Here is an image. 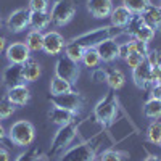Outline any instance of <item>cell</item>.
<instances>
[{
  "label": "cell",
  "instance_id": "1",
  "mask_svg": "<svg viewBox=\"0 0 161 161\" xmlns=\"http://www.w3.org/2000/svg\"><path fill=\"white\" fill-rule=\"evenodd\" d=\"M8 139L13 145L21 147V148H28L29 145H32V142L36 139V129L29 121L19 119L10 126Z\"/></svg>",
  "mask_w": 161,
  "mask_h": 161
},
{
  "label": "cell",
  "instance_id": "2",
  "mask_svg": "<svg viewBox=\"0 0 161 161\" xmlns=\"http://www.w3.org/2000/svg\"><path fill=\"white\" fill-rule=\"evenodd\" d=\"M118 113V98L114 90H110L93 108V118H95L102 126H110Z\"/></svg>",
  "mask_w": 161,
  "mask_h": 161
},
{
  "label": "cell",
  "instance_id": "3",
  "mask_svg": "<svg viewBox=\"0 0 161 161\" xmlns=\"http://www.w3.org/2000/svg\"><path fill=\"white\" fill-rule=\"evenodd\" d=\"M119 34H123V29L111 24V26H105V28H97V29L86 32V34L79 36L73 40H76V42L80 44L82 47L89 48V47H97L98 44L105 42V40H108V39H114Z\"/></svg>",
  "mask_w": 161,
  "mask_h": 161
},
{
  "label": "cell",
  "instance_id": "4",
  "mask_svg": "<svg viewBox=\"0 0 161 161\" xmlns=\"http://www.w3.org/2000/svg\"><path fill=\"white\" fill-rule=\"evenodd\" d=\"M77 127H79V124H76L74 121H73V123L64 124V126H60V129L57 130L55 137H53V140H52L50 152H48V158L61 153L66 147H68V145L74 140L76 134H77Z\"/></svg>",
  "mask_w": 161,
  "mask_h": 161
},
{
  "label": "cell",
  "instance_id": "5",
  "mask_svg": "<svg viewBox=\"0 0 161 161\" xmlns=\"http://www.w3.org/2000/svg\"><path fill=\"white\" fill-rule=\"evenodd\" d=\"M50 102L53 103V106H58L66 111H71L73 114H79L80 110L84 108L86 98L77 92H66V93H60V95H50Z\"/></svg>",
  "mask_w": 161,
  "mask_h": 161
},
{
  "label": "cell",
  "instance_id": "6",
  "mask_svg": "<svg viewBox=\"0 0 161 161\" xmlns=\"http://www.w3.org/2000/svg\"><path fill=\"white\" fill-rule=\"evenodd\" d=\"M97 158V145L93 140L82 142L66 152L60 161H95Z\"/></svg>",
  "mask_w": 161,
  "mask_h": 161
},
{
  "label": "cell",
  "instance_id": "7",
  "mask_svg": "<svg viewBox=\"0 0 161 161\" xmlns=\"http://www.w3.org/2000/svg\"><path fill=\"white\" fill-rule=\"evenodd\" d=\"M74 13H76V5L73 3V0H58L52 8L50 19L55 26H64L73 19Z\"/></svg>",
  "mask_w": 161,
  "mask_h": 161
},
{
  "label": "cell",
  "instance_id": "8",
  "mask_svg": "<svg viewBox=\"0 0 161 161\" xmlns=\"http://www.w3.org/2000/svg\"><path fill=\"white\" fill-rule=\"evenodd\" d=\"M126 32L130 34L132 39L140 40V42H147V44H148L150 40L155 37V31L150 28V26H147L143 23L140 15H134L132 16V19L126 26Z\"/></svg>",
  "mask_w": 161,
  "mask_h": 161
},
{
  "label": "cell",
  "instance_id": "9",
  "mask_svg": "<svg viewBox=\"0 0 161 161\" xmlns=\"http://www.w3.org/2000/svg\"><path fill=\"white\" fill-rule=\"evenodd\" d=\"M79 63L73 61L71 58L68 57H60L58 61H57V66H55V76L57 77H61L64 80H68V82L74 84L76 80L79 79Z\"/></svg>",
  "mask_w": 161,
  "mask_h": 161
},
{
  "label": "cell",
  "instance_id": "10",
  "mask_svg": "<svg viewBox=\"0 0 161 161\" xmlns=\"http://www.w3.org/2000/svg\"><path fill=\"white\" fill-rule=\"evenodd\" d=\"M5 57L10 64H24L31 58V50L26 47L24 42H13L7 47Z\"/></svg>",
  "mask_w": 161,
  "mask_h": 161
},
{
  "label": "cell",
  "instance_id": "11",
  "mask_svg": "<svg viewBox=\"0 0 161 161\" xmlns=\"http://www.w3.org/2000/svg\"><path fill=\"white\" fill-rule=\"evenodd\" d=\"M29 15L31 10L28 8H18L11 13L7 19V28L10 32H21L29 26Z\"/></svg>",
  "mask_w": 161,
  "mask_h": 161
},
{
  "label": "cell",
  "instance_id": "12",
  "mask_svg": "<svg viewBox=\"0 0 161 161\" xmlns=\"http://www.w3.org/2000/svg\"><path fill=\"white\" fill-rule=\"evenodd\" d=\"M64 39L57 31H48L44 34V47L42 50L47 55H60L64 48Z\"/></svg>",
  "mask_w": 161,
  "mask_h": 161
},
{
  "label": "cell",
  "instance_id": "13",
  "mask_svg": "<svg viewBox=\"0 0 161 161\" xmlns=\"http://www.w3.org/2000/svg\"><path fill=\"white\" fill-rule=\"evenodd\" d=\"M2 82H3V86H5L7 89L16 87V86H21V84H26L23 64H10L8 68L3 71Z\"/></svg>",
  "mask_w": 161,
  "mask_h": 161
},
{
  "label": "cell",
  "instance_id": "14",
  "mask_svg": "<svg viewBox=\"0 0 161 161\" xmlns=\"http://www.w3.org/2000/svg\"><path fill=\"white\" fill-rule=\"evenodd\" d=\"M87 10L93 18L105 19V18H110L111 15L113 2L111 0H87Z\"/></svg>",
  "mask_w": 161,
  "mask_h": 161
},
{
  "label": "cell",
  "instance_id": "15",
  "mask_svg": "<svg viewBox=\"0 0 161 161\" xmlns=\"http://www.w3.org/2000/svg\"><path fill=\"white\" fill-rule=\"evenodd\" d=\"M132 79L139 89H148L152 86V66L147 61L140 63L137 68L132 69Z\"/></svg>",
  "mask_w": 161,
  "mask_h": 161
},
{
  "label": "cell",
  "instance_id": "16",
  "mask_svg": "<svg viewBox=\"0 0 161 161\" xmlns=\"http://www.w3.org/2000/svg\"><path fill=\"white\" fill-rule=\"evenodd\" d=\"M7 98L15 105V106H24L28 105L31 100V90L26 84L16 86V87H11L7 90Z\"/></svg>",
  "mask_w": 161,
  "mask_h": 161
},
{
  "label": "cell",
  "instance_id": "17",
  "mask_svg": "<svg viewBox=\"0 0 161 161\" xmlns=\"http://www.w3.org/2000/svg\"><path fill=\"white\" fill-rule=\"evenodd\" d=\"M118 47H119V44H116L114 39H108V40H105V42L98 44L95 48L100 55V60L110 63V61L118 58Z\"/></svg>",
  "mask_w": 161,
  "mask_h": 161
},
{
  "label": "cell",
  "instance_id": "18",
  "mask_svg": "<svg viewBox=\"0 0 161 161\" xmlns=\"http://www.w3.org/2000/svg\"><path fill=\"white\" fill-rule=\"evenodd\" d=\"M142 19L147 26H150L153 31H159L161 29V8L150 5L143 13H142Z\"/></svg>",
  "mask_w": 161,
  "mask_h": 161
},
{
  "label": "cell",
  "instance_id": "19",
  "mask_svg": "<svg viewBox=\"0 0 161 161\" xmlns=\"http://www.w3.org/2000/svg\"><path fill=\"white\" fill-rule=\"evenodd\" d=\"M132 16H134V15H132V13H130L124 5L113 8L111 15H110V18H111V24L116 26V28H121V29H124L126 26L129 24V21L132 19Z\"/></svg>",
  "mask_w": 161,
  "mask_h": 161
},
{
  "label": "cell",
  "instance_id": "20",
  "mask_svg": "<svg viewBox=\"0 0 161 161\" xmlns=\"http://www.w3.org/2000/svg\"><path fill=\"white\" fill-rule=\"evenodd\" d=\"M74 116L76 114H73L71 111H66L63 108H58V106H52V110L48 111V119L57 126H64L68 123H73Z\"/></svg>",
  "mask_w": 161,
  "mask_h": 161
},
{
  "label": "cell",
  "instance_id": "21",
  "mask_svg": "<svg viewBox=\"0 0 161 161\" xmlns=\"http://www.w3.org/2000/svg\"><path fill=\"white\" fill-rule=\"evenodd\" d=\"M52 23L50 13L47 11H31L29 15V26L34 31H42Z\"/></svg>",
  "mask_w": 161,
  "mask_h": 161
},
{
  "label": "cell",
  "instance_id": "22",
  "mask_svg": "<svg viewBox=\"0 0 161 161\" xmlns=\"http://www.w3.org/2000/svg\"><path fill=\"white\" fill-rule=\"evenodd\" d=\"M106 82L111 87V90H119L124 86L126 77H124L123 71H119L116 68H108L106 69Z\"/></svg>",
  "mask_w": 161,
  "mask_h": 161
},
{
  "label": "cell",
  "instance_id": "23",
  "mask_svg": "<svg viewBox=\"0 0 161 161\" xmlns=\"http://www.w3.org/2000/svg\"><path fill=\"white\" fill-rule=\"evenodd\" d=\"M26 47H28L31 52H40L44 47V34L42 31H31L26 36Z\"/></svg>",
  "mask_w": 161,
  "mask_h": 161
},
{
  "label": "cell",
  "instance_id": "24",
  "mask_svg": "<svg viewBox=\"0 0 161 161\" xmlns=\"http://www.w3.org/2000/svg\"><path fill=\"white\" fill-rule=\"evenodd\" d=\"M23 71H24L26 82H36V80L39 79V76H40V64L36 60L29 58L23 64Z\"/></svg>",
  "mask_w": 161,
  "mask_h": 161
},
{
  "label": "cell",
  "instance_id": "25",
  "mask_svg": "<svg viewBox=\"0 0 161 161\" xmlns=\"http://www.w3.org/2000/svg\"><path fill=\"white\" fill-rule=\"evenodd\" d=\"M64 50H66V57L71 58L73 61L79 63L80 60H82V55L86 52V47H82L80 44H77L76 40H71V42H68L64 45Z\"/></svg>",
  "mask_w": 161,
  "mask_h": 161
},
{
  "label": "cell",
  "instance_id": "26",
  "mask_svg": "<svg viewBox=\"0 0 161 161\" xmlns=\"http://www.w3.org/2000/svg\"><path fill=\"white\" fill-rule=\"evenodd\" d=\"M143 114L150 119H158L161 118V100L150 97V100L143 106Z\"/></svg>",
  "mask_w": 161,
  "mask_h": 161
},
{
  "label": "cell",
  "instance_id": "27",
  "mask_svg": "<svg viewBox=\"0 0 161 161\" xmlns=\"http://www.w3.org/2000/svg\"><path fill=\"white\" fill-rule=\"evenodd\" d=\"M71 82L64 80L61 77H53L52 82H50V93L52 95H60V93H66V92H71Z\"/></svg>",
  "mask_w": 161,
  "mask_h": 161
},
{
  "label": "cell",
  "instance_id": "28",
  "mask_svg": "<svg viewBox=\"0 0 161 161\" xmlns=\"http://www.w3.org/2000/svg\"><path fill=\"white\" fill-rule=\"evenodd\" d=\"M123 3L132 15H142L152 5L150 0H123Z\"/></svg>",
  "mask_w": 161,
  "mask_h": 161
},
{
  "label": "cell",
  "instance_id": "29",
  "mask_svg": "<svg viewBox=\"0 0 161 161\" xmlns=\"http://www.w3.org/2000/svg\"><path fill=\"white\" fill-rule=\"evenodd\" d=\"M82 61L87 68H95V66H98L100 64V55H98V52H97V48L95 47H89V48H86V52H84V55H82Z\"/></svg>",
  "mask_w": 161,
  "mask_h": 161
},
{
  "label": "cell",
  "instance_id": "30",
  "mask_svg": "<svg viewBox=\"0 0 161 161\" xmlns=\"http://www.w3.org/2000/svg\"><path fill=\"white\" fill-rule=\"evenodd\" d=\"M147 139L153 145L161 147V121H153L147 129Z\"/></svg>",
  "mask_w": 161,
  "mask_h": 161
},
{
  "label": "cell",
  "instance_id": "31",
  "mask_svg": "<svg viewBox=\"0 0 161 161\" xmlns=\"http://www.w3.org/2000/svg\"><path fill=\"white\" fill-rule=\"evenodd\" d=\"M39 158H40V150L36 145H29L26 152H23L16 158V161H39Z\"/></svg>",
  "mask_w": 161,
  "mask_h": 161
},
{
  "label": "cell",
  "instance_id": "32",
  "mask_svg": "<svg viewBox=\"0 0 161 161\" xmlns=\"http://www.w3.org/2000/svg\"><path fill=\"white\" fill-rule=\"evenodd\" d=\"M148 52H150V48H148L147 42H140V40H136V39H132L129 42V53H139L142 57H147Z\"/></svg>",
  "mask_w": 161,
  "mask_h": 161
},
{
  "label": "cell",
  "instance_id": "33",
  "mask_svg": "<svg viewBox=\"0 0 161 161\" xmlns=\"http://www.w3.org/2000/svg\"><path fill=\"white\" fill-rule=\"evenodd\" d=\"M15 113V105H13L7 97L0 98V119H7Z\"/></svg>",
  "mask_w": 161,
  "mask_h": 161
},
{
  "label": "cell",
  "instance_id": "34",
  "mask_svg": "<svg viewBox=\"0 0 161 161\" xmlns=\"http://www.w3.org/2000/svg\"><path fill=\"white\" fill-rule=\"evenodd\" d=\"M100 161H123V153L116 150H106L100 155Z\"/></svg>",
  "mask_w": 161,
  "mask_h": 161
},
{
  "label": "cell",
  "instance_id": "35",
  "mask_svg": "<svg viewBox=\"0 0 161 161\" xmlns=\"http://www.w3.org/2000/svg\"><path fill=\"white\" fill-rule=\"evenodd\" d=\"M145 61V57H142V55H139V53H129L127 55V58H126V63L129 64V68H137V66L140 64V63H143Z\"/></svg>",
  "mask_w": 161,
  "mask_h": 161
},
{
  "label": "cell",
  "instance_id": "36",
  "mask_svg": "<svg viewBox=\"0 0 161 161\" xmlns=\"http://www.w3.org/2000/svg\"><path fill=\"white\" fill-rule=\"evenodd\" d=\"M48 0H29V10L31 11H47Z\"/></svg>",
  "mask_w": 161,
  "mask_h": 161
},
{
  "label": "cell",
  "instance_id": "37",
  "mask_svg": "<svg viewBox=\"0 0 161 161\" xmlns=\"http://www.w3.org/2000/svg\"><path fill=\"white\" fill-rule=\"evenodd\" d=\"M92 80H95V82H103L106 80V69H93L92 71Z\"/></svg>",
  "mask_w": 161,
  "mask_h": 161
},
{
  "label": "cell",
  "instance_id": "38",
  "mask_svg": "<svg viewBox=\"0 0 161 161\" xmlns=\"http://www.w3.org/2000/svg\"><path fill=\"white\" fill-rule=\"evenodd\" d=\"M161 84V68L159 66H153L152 68V86Z\"/></svg>",
  "mask_w": 161,
  "mask_h": 161
},
{
  "label": "cell",
  "instance_id": "39",
  "mask_svg": "<svg viewBox=\"0 0 161 161\" xmlns=\"http://www.w3.org/2000/svg\"><path fill=\"white\" fill-rule=\"evenodd\" d=\"M127 55H129V42H126V44H119V47H118V58L126 60Z\"/></svg>",
  "mask_w": 161,
  "mask_h": 161
},
{
  "label": "cell",
  "instance_id": "40",
  "mask_svg": "<svg viewBox=\"0 0 161 161\" xmlns=\"http://www.w3.org/2000/svg\"><path fill=\"white\" fill-rule=\"evenodd\" d=\"M150 95H152L153 98L161 100V84H155V86L152 87V90H150Z\"/></svg>",
  "mask_w": 161,
  "mask_h": 161
},
{
  "label": "cell",
  "instance_id": "41",
  "mask_svg": "<svg viewBox=\"0 0 161 161\" xmlns=\"http://www.w3.org/2000/svg\"><path fill=\"white\" fill-rule=\"evenodd\" d=\"M0 161H10V153H8V150L2 148V147H0Z\"/></svg>",
  "mask_w": 161,
  "mask_h": 161
},
{
  "label": "cell",
  "instance_id": "42",
  "mask_svg": "<svg viewBox=\"0 0 161 161\" xmlns=\"http://www.w3.org/2000/svg\"><path fill=\"white\" fill-rule=\"evenodd\" d=\"M7 50V40L5 37H0V53H3Z\"/></svg>",
  "mask_w": 161,
  "mask_h": 161
},
{
  "label": "cell",
  "instance_id": "43",
  "mask_svg": "<svg viewBox=\"0 0 161 161\" xmlns=\"http://www.w3.org/2000/svg\"><path fill=\"white\" fill-rule=\"evenodd\" d=\"M143 161H161V158H159V156H156V155H148Z\"/></svg>",
  "mask_w": 161,
  "mask_h": 161
},
{
  "label": "cell",
  "instance_id": "44",
  "mask_svg": "<svg viewBox=\"0 0 161 161\" xmlns=\"http://www.w3.org/2000/svg\"><path fill=\"white\" fill-rule=\"evenodd\" d=\"M5 137H7V132H5L3 126L0 124V142H3V140H5Z\"/></svg>",
  "mask_w": 161,
  "mask_h": 161
},
{
  "label": "cell",
  "instance_id": "45",
  "mask_svg": "<svg viewBox=\"0 0 161 161\" xmlns=\"http://www.w3.org/2000/svg\"><path fill=\"white\" fill-rule=\"evenodd\" d=\"M156 52V66H159L161 68V48L159 50H155Z\"/></svg>",
  "mask_w": 161,
  "mask_h": 161
},
{
  "label": "cell",
  "instance_id": "46",
  "mask_svg": "<svg viewBox=\"0 0 161 161\" xmlns=\"http://www.w3.org/2000/svg\"><path fill=\"white\" fill-rule=\"evenodd\" d=\"M0 28H2V19H0Z\"/></svg>",
  "mask_w": 161,
  "mask_h": 161
},
{
  "label": "cell",
  "instance_id": "47",
  "mask_svg": "<svg viewBox=\"0 0 161 161\" xmlns=\"http://www.w3.org/2000/svg\"><path fill=\"white\" fill-rule=\"evenodd\" d=\"M159 8H161V5H159Z\"/></svg>",
  "mask_w": 161,
  "mask_h": 161
}]
</instances>
